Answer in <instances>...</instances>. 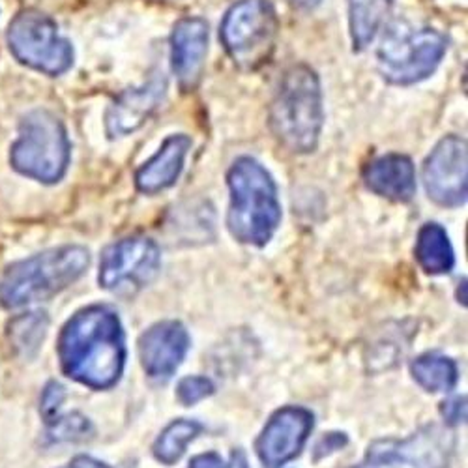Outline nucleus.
Masks as SVG:
<instances>
[{"mask_svg":"<svg viewBox=\"0 0 468 468\" xmlns=\"http://www.w3.org/2000/svg\"><path fill=\"white\" fill-rule=\"evenodd\" d=\"M62 371L92 389L121 380L126 364V339L119 315L107 305H90L75 314L60 332Z\"/></svg>","mask_w":468,"mask_h":468,"instance_id":"nucleus-1","label":"nucleus"},{"mask_svg":"<svg viewBox=\"0 0 468 468\" xmlns=\"http://www.w3.org/2000/svg\"><path fill=\"white\" fill-rule=\"evenodd\" d=\"M187 468H225L223 461L218 453L210 452V453H201L197 457H193Z\"/></svg>","mask_w":468,"mask_h":468,"instance_id":"nucleus-28","label":"nucleus"},{"mask_svg":"<svg viewBox=\"0 0 468 468\" xmlns=\"http://www.w3.org/2000/svg\"><path fill=\"white\" fill-rule=\"evenodd\" d=\"M442 416L448 427H453L466 418V398H453L442 403Z\"/></svg>","mask_w":468,"mask_h":468,"instance_id":"nucleus-26","label":"nucleus"},{"mask_svg":"<svg viewBox=\"0 0 468 468\" xmlns=\"http://www.w3.org/2000/svg\"><path fill=\"white\" fill-rule=\"evenodd\" d=\"M48 326L49 319L46 314H40V311L16 317L8 324V339L16 348V353L25 358L34 356L48 334Z\"/></svg>","mask_w":468,"mask_h":468,"instance_id":"nucleus-22","label":"nucleus"},{"mask_svg":"<svg viewBox=\"0 0 468 468\" xmlns=\"http://www.w3.org/2000/svg\"><path fill=\"white\" fill-rule=\"evenodd\" d=\"M92 433V425L89 418L81 414H69L64 418H57L49 423V439L55 442H77L85 441Z\"/></svg>","mask_w":468,"mask_h":468,"instance_id":"nucleus-23","label":"nucleus"},{"mask_svg":"<svg viewBox=\"0 0 468 468\" xmlns=\"http://www.w3.org/2000/svg\"><path fill=\"white\" fill-rule=\"evenodd\" d=\"M8 44L21 64L48 75H60L73 64L71 44L57 23L37 10H25L12 21Z\"/></svg>","mask_w":468,"mask_h":468,"instance_id":"nucleus-8","label":"nucleus"},{"mask_svg":"<svg viewBox=\"0 0 468 468\" xmlns=\"http://www.w3.org/2000/svg\"><path fill=\"white\" fill-rule=\"evenodd\" d=\"M446 49L439 30L396 21L386 27L377 49L378 69L389 85H416L437 71Z\"/></svg>","mask_w":468,"mask_h":468,"instance_id":"nucleus-5","label":"nucleus"},{"mask_svg":"<svg viewBox=\"0 0 468 468\" xmlns=\"http://www.w3.org/2000/svg\"><path fill=\"white\" fill-rule=\"evenodd\" d=\"M414 380L427 389V392H450L457 384L459 373L453 360L442 355H423L416 358L410 366Z\"/></svg>","mask_w":468,"mask_h":468,"instance_id":"nucleus-20","label":"nucleus"},{"mask_svg":"<svg viewBox=\"0 0 468 468\" xmlns=\"http://www.w3.org/2000/svg\"><path fill=\"white\" fill-rule=\"evenodd\" d=\"M208 53V25L201 17L180 19L171 34L173 69L180 89L189 92L199 85Z\"/></svg>","mask_w":468,"mask_h":468,"instance_id":"nucleus-15","label":"nucleus"},{"mask_svg":"<svg viewBox=\"0 0 468 468\" xmlns=\"http://www.w3.org/2000/svg\"><path fill=\"white\" fill-rule=\"evenodd\" d=\"M311 429L314 414L303 407H283L268 420L255 442L264 466L280 468L300 455Z\"/></svg>","mask_w":468,"mask_h":468,"instance_id":"nucleus-12","label":"nucleus"},{"mask_svg":"<svg viewBox=\"0 0 468 468\" xmlns=\"http://www.w3.org/2000/svg\"><path fill=\"white\" fill-rule=\"evenodd\" d=\"M64 398H66V392L58 382H49L46 386L40 410H42V416L48 421V425L58 418V410H60V405L64 403Z\"/></svg>","mask_w":468,"mask_h":468,"instance_id":"nucleus-25","label":"nucleus"},{"mask_svg":"<svg viewBox=\"0 0 468 468\" xmlns=\"http://www.w3.org/2000/svg\"><path fill=\"white\" fill-rule=\"evenodd\" d=\"M90 264L83 246H60L19 261L0 280V303L6 309L44 302L80 280Z\"/></svg>","mask_w":468,"mask_h":468,"instance_id":"nucleus-4","label":"nucleus"},{"mask_svg":"<svg viewBox=\"0 0 468 468\" xmlns=\"http://www.w3.org/2000/svg\"><path fill=\"white\" fill-rule=\"evenodd\" d=\"M189 148L191 139L187 135L178 133L167 137L160 150L135 173L137 189L154 195L171 187L184 169V162Z\"/></svg>","mask_w":468,"mask_h":468,"instance_id":"nucleus-17","label":"nucleus"},{"mask_svg":"<svg viewBox=\"0 0 468 468\" xmlns=\"http://www.w3.org/2000/svg\"><path fill=\"white\" fill-rule=\"evenodd\" d=\"M203 433V425L195 420H175L169 423L158 441L154 442V457L171 466L184 455L187 444Z\"/></svg>","mask_w":468,"mask_h":468,"instance_id":"nucleus-21","label":"nucleus"},{"mask_svg":"<svg viewBox=\"0 0 468 468\" xmlns=\"http://www.w3.org/2000/svg\"><path fill=\"white\" fill-rule=\"evenodd\" d=\"M455 450L450 427L425 425L407 439H382L353 468H448Z\"/></svg>","mask_w":468,"mask_h":468,"instance_id":"nucleus-9","label":"nucleus"},{"mask_svg":"<svg viewBox=\"0 0 468 468\" xmlns=\"http://www.w3.org/2000/svg\"><path fill=\"white\" fill-rule=\"evenodd\" d=\"M230 207L227 227L234 239L250 246H264L282 221V205L274 178L253 158H239L227 175Z\"/></svg>","mask_w":468,"mask_h":468,"instance_id":"nucleus-2","label":"nucleus"},{"mask_svg":"<svg viewBox=\"0 0 468 468\" xmlns=\"http://www.w3.org/2000/svg\"><path fill=\"white\" fill-rule=\"evenodd\" d=\"M162 253L144 237H130L105 248L100 261V285L116 294H135L158 276Z\"/></svg>","mask_w":468,"mask_h":468,"instance_id":"nucleus-10","label":"nucleus"},{"mask_svg":"<svg viewBox=\"0 0 468 468\" xmlns=\"http://www.w3.org/2000/svg\"><path fill=\"white\" fill-rule=\"evenodd\" d=\"M392 12V0H348V27L355 51L367 49Z\"/></svg>","mask_w":468,"mask_h":468,"instance_id":"nucleus-18","label":"nucleus"},{"mask_svg":"<svg viewBox=\"0 0 468 468\" xmlns=\"http://www.w3.org/2000/svg\"><path fill=\"white\" fill-rule=\"evenodd\" d=\"M229 468H250V463H248V457L242 450H237L232 452L230 455V463H229Z\"/></svg>","mask_w":468,"mask_h":468,"instance_id":"nucleus-30","label":"nucleus"},{"mask_svg":"<svg viewBox=\"0 0 468 468\" xmlns=\"http://www.w3.org/2000/svg\"><path fill=\"white\" fill-rule=\"evenodd\" d=\"M464 289H466V283L463 282V291H464ZM459 296H461V289H459ZM463 303L466 305V296H464V292H463Z\"/></svg>","mask_w":468,"mask_h":468,"instance_id":"nucleus-32","label":"nucleus"},{"mask_svg":"<svg viewBox=\"0 0 468 468\" xmlns=\"http://www.w3.org/2000/svg\"><path fill=\"white\" fill-rule=\"evenodd\" d=\"M66 468H111V466L89 455H77Z\"/></svg>","mask_w":468,"mask_h":468,"instance_id":"nucleus-29","label":"nucleus"},{"mask_svg":"<svg viewBox=\"0 0 468 468\" xmlns=\"http://www.w3.org/2000/svg\"><path fill=\"white\" fill-rule=\"evenodd\" d=\"M468 152L459 135H446L427 155L423 164V184L429 199L446 208L466 203Z\"/></svg>","mask_w":468,"mask_h":468,"instance_id":"nucleus-11","label":"nucleus"},{"mask_svg":"<svg viewBox=\"0 0 468 468\" xmlns=\"http://www.w3.org/2000/svg\"><path fill=\"white\" fill-rule=\"evenodd\" d=\"M167 94V80L155 75L143 87L124 90L116 98L105 114V130L111 139L126 137L143 128L150 116L160 109Z\"/></svg>","mask_w":468,"mask_h":468,"instance_id":"nucleus-14","label":"nucleus"},{"mask_svg":"<svg viewBox=\"0 0 468 468\" xmlns=\"http://www.w3.org/2000/svg\"><path fill=\"white\" fill-rule=\"evenodd\" d=\"M69 139L64 124L49 111L27 114L12 146V165L17 173L44 184L58 182L69 164Z\"/></svg>","mask_w":468,"mask_h":468,"instance_id":"nucleus-6","label":"nucleus"},{"mask_svg":"<svg viewBox=\"0 0 468 468\" xmlns=\"http://www.w3.org/2000/svg\"><path fill=\"white\" fill-rule=\"evenodd\" d=\"M324 126L321 81L305 64L289 68L270 105V128L292 154H309L319 144Z\"/></svg>","mask_w":468,"mask_h":468,"instance_id":"nucleus-3","label":"nucleus"},{"mask_svg":"<svg viewBox=\"0 0 468 468\" xmlns=\"http://www.w3.org/2000/svg\"><path fill=\"white\" fill-rule=\"evenodd\" d=\"M416 259L427 274L441 276L455 264L453 248L450 244L448 232L439 223H427L420 229L416 240Z\"/></svg>","mask_w":468,"mask_h":468,"instance_id":"nucleus-19","label":"nucleus"},{"mask_svg":"<svg viewBox=\"0 0 468 468\" xmlns=\"http://www.w3.org/2000/svg\"><path fill=\"white\" fill-rule=\"evenodd\" d=\"M139 358L144 373L165 382L169 380L189 350V334L178 321H164L150 326L137 343Z\"/></svg>","mask_w":468,"mask_h":468,"instance_id":"nucleus-13","label":"nucleus"},{"mask_svg":"<svg viewBox=\"0 0 468 468\" xmlns=\"http://www.w3.org/2000/svg\"><path fill=\"white\" fill-rule=\"evenodd\" d=\"M278 28V14L270 0H239L225 14L219 37L234 64L257 69L274 53Z\"/></svg>","mask_w":468,"mask_h":468,"instance_id":"nucleus-7","label":"nucleus"},{"mask_svg":"<svg viewBox=\"0 0 468 468\" xmlns=\"http://www.w3.org/2000/svg\"><path fill=\"white\" fill-rule=\"evenodd\" d=\"M214 394V384L207 377H186L178 382L176 398L184 407H191Z\"/></svg>","mask_w":468,"mask_h":468,"instance_id":"nucleus-24","label":"nucleus"},{"mask_svg":"<svg viewBox=\"0 0 468 468\" xmlns=\"http://www.w3.org/2000/svg\"><path fill=\"white\" fill-rule=\"evenodd\" d=\"M289 3L294 6V8H300V10H311L315 8L321 0H289Z\"/></svg>","mask_w":468,"mask_h":468,"instance_id":"nucleus-31","label":"nucleus"},{"mask_svg":"<svg viewBox=\"0 0 468 468\" xmlns=\"http://www.w3.org/2000/svg\"><path fill=\"white\" fill-rule=\"evenodd\" d=\"M367 189L384 199L409 203L416 193V171L409 155L386 154L364 169Z\"/></svg>","mask_w":468,"mask_h":468,"instance_id":"nucleus-16","label":"nucleus"},{"mask_svg":"<svg viewBox=\"0 0 468 468\" xmlns=\"http://www.w3.org/2000/svg\"><path fill=\"white\" fill-rule=\"evenodd\" d=\"M345 444H346V435H345V433H328V435H324V437L317 442L315 452H314V453H315V459L319 461V459H323V457H326V455H330V453L341 450Z\"/></svg>","mask_w":468,"mask_h":468,"instance_id":"nucleus-27","label":"nucleus"}]
</instances>
